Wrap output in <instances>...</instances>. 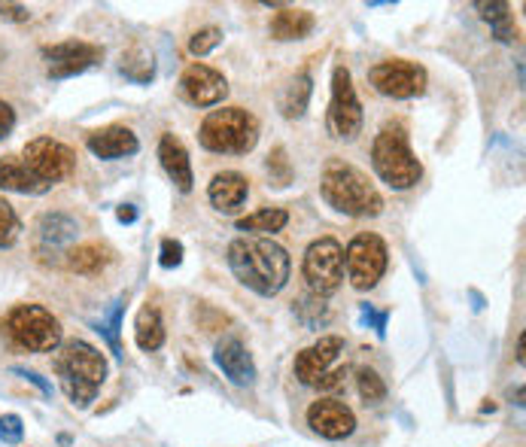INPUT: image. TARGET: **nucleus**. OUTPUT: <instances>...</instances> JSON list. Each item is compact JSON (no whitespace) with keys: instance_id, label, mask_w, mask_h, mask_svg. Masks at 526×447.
Here are the masks:
<instances>
[{"instance_id":"obj_21","label":"nucleus","mask_w":526,"mask_h":447,"mask_svg":"<svg viewBox=\"0 0 526 447\" xmlns=\"http://www.w3.org/2000/svg\"><path fill=\"white\" fill-rule=\"evenodd\" d=\"M316 28L314 13L299 10V6H281L271 19V37L290 43V40H305Z\"/></svg>"},{"instance_id":"obj_2","label":"nucleus","mask_w":526,"mask_h":447,"mask_svg":"<svg viewBox=\"0 0 526 447\" xmlns=\"http://www.w3.org/2000/svg\"><path fill=\"white\" fill-rule=\"evenodd\" d=\"M55 374H58V387L76 408H89L98 396L101 383L107 380L110 365L98 347L89 341H67L55 356Z\"/></svg>"},{"instance_id":"obj_7","label":"nucleus","mask_w":526,"mask_h":447,"mask_svg":"<svg viewBox=\"0 0 526 447\" xmlns=\"http://www.w3.org/2000/svg\"><path fill=\"white\" fill-rule=\"evenodd\" d=\"M301 274L308 281L310 295L316 299H329L341 290L344 283V246L334 237H320L305 250V262H301Z\"/></svg>"},{"instance_id":"obj_6","label":"nucleus","mask_w":526,"mask_h":447,"mask_svg":"<svg viewBox=\"0 0 526 447\" xmlns=\"http://www.w3.org/2000/svg\"><path fill=\"white\" fill-rule=\"evenodd\" d=\"M6 335L28 353H52L61 344V323L43 305H19L6 317Z\"/></svg>"},{"instance_id":"obj_30","label":"nucleus","mask_w":526,"mask_h":447,"mask_svg":"<svg viewBox=\"0 0 526 447\" xmlns=\"http://www.w3.org/2000/svg\"><path fill=\"white\" fill-rule=\"evenodd\" d=\"M119 70H122V74L129 79H134V83H149L153 74H156L153 55H147L143 49H131L129 55H122V64H119Z\"/></svg>"},{"instance_id":"obj_15","label":"nucleus","mask_w":526,"mask_h":447,"mask_svg":"<svg viewBox=\"0 0 526 447\" xmlns=\"http://www.w3.org/2000/svg\"><path fill=\"white\" fill-rule=\"evenodd\" d=\"M341 353H344V338H341V335H323L320 341H314V344L305 347L296 356L292 371H296V378L305 383V387H316V383L332 371V365L338 362Z\"/></svg>"},{"instance_id":"obj_13","label":"nucleus","mask_w":526,"mask_h":447,"mask_svg":"<svg viewBox=\"0 0 526 447\" xmlns=\"http://www.w3.org/2000/svg\"><path fill=\"white\" fill-rule=\"evenodd\" d=\"M103 58V49L94 43H83V40H65V43L43 46V61L46 74L52 79H70L76 74H85L92 64Z\"/></svg>"},{"instance_id":"obj_40","label":"nucleus","mask_w":526,"mask_h":447,"mask_svg":"<svg viewBox=\"0 0 526 447\" xmlns=\"http://www.w3.org/2000/svg\"><path fill=\"white\" fill-rule=\"evenodd\" d=\"M13 374H19V378L31 380V383H34V387H37V389H40V393H43V396H52V383L40 378L37 371H31V369H13Z\"/></svg>"},{"instance_id":"obj_19","label":"nucleus","mask_w":526,"mask_h":447,"mask_svg":"<svg viewBox=\"0 0 526 447\" xmlns=\"http://www.w3.org/2000/svg\"><path fill=\"white\" fill-rule=\"evenodd\" d=\"M158 162H162L165 174L171 177V183L177 186L180 192H192V162H189V153L186 147H183L180 138H174V134H162V140H158Z\"/></svg>"},{"instance_id":"obj_11","label":"nucleus","mask_w":526,"mask_h":447,"mask_svg":"<svg viewBox=\"0 0 526 447\" xmlns=\"http://www.w3.org/2000/svg\"><path fill=\"white\" fill-rule=\"evenodd\" d=\"M369 79H371L374 92L384 94V98L408 101V98H417V94L426 92V79L429 76L417 61L389 58V61L374 64V67L369 70Z\"/></svg>"},{"instance_id":"obj_14","label":"nucleus","mask_w":526,"mask_h":447,"mask_svg":"<svg viewBox=\"0 0 526 447\" xmlns=\"http://www.w3.org/2000/svg\"><path fill=\"white\" fill-rule=\"evenodd\" d=\"M180 94L186 98L192 107H217V103L226 101L228 94V79L213 70L210 64H189L180 76Z\"/></svg>"},{"instance_id":"obj_20","label":"nucleus","mask_w":526,"mask_h":447,"mask_svg":"<svg viewBox=\"0 0 526 447\" xmlns=\"http://www.w3.org/2000/svg\"><path fill=\"white\" fill-rule=\"evenodd\" d=\"M246 195H250V180L237 171H222L207 186V198L219 213H235L237 207H244Z\"/></svg>"},{"instance_id":"obj_34","label":"nucleus","mask_w":526,"mask_h":447,"mask_svg":"<svg viewBox=\"0 0 526 447\" xmlns=\"http://www.w3.org/2000/svg\"><path fill=\"white\" fill-rule=\"evenodd\" d=\"M296 314L301 317V323L310 326V329H314L316 323H323V319L329 317V314H325V301L316 299V295H305V299H299Z\"/></svg>"},{"instance_id":"obj_42","label":"nucleus","mask_w":526,"mask_h":447,"mask_svg":"<svg viewBox=\"0 0 526 447\" xmlns=\"http://www.w3.org/2000/svg\"><path fill=\"white\" fill-rule=\"evenodd\" d=\"M116 219L122 222V226H131V222H138V210H134V204H119Z\"/></svg>"},{"instance_id":"obj_43","label":"nucleus","mask_w":526,"mask_h":447,"mask_svg":"<svg viewBox=\"0 0 526 447\" xmlns=\"http://www.w3.org/2000/svg\"><path fill=\"white\" fill-rule=\"evenodd\" d=\"M523 344H526V338H523V332L517 335V362L523 365Z\"/></svg>"},{"instance_id":"obj_5","label":"nucleus","mask_w":526,"mask_h":447,"mask_svg":"<svg viewBox=\"0 0 526 447\" xmlns=\"http://www.w3.org/2000/svg\"><path fill=\"white\" fill-rule=\"evenodd\" d=\"M198 140L210 153L246 156L259 143V119L244 107L213 110L198 128Z\"/></svg>"},{"instance_id":"obj_3","label":"nucleus","mask_w":526,"mask_h":447,"mask_svg":"<svg viewBox=\"0 0 526 447\" xmlns=\"http://www.w3.org/2000/svg\"><path fill=\"white\" fill-rule=\"evenodd\" d=\"M371 165H374V174H378L389 189L405 192V189L417 186L420 177H423V165L414 156L405 122L396 119V122H387L380 128L378 138L371 143Z\"/></svg>"},{"instance_id":"obj_17","label":"nucleus","mask_w":526,"mask_h":447,"mask_svg":"<svg viewBox=\"0 0 526 447\" xmlns=\"http://www.w3.org/2000/svg\"><path fill=\"white\" fill-rule=\"evenodd\" d=\"M213 362L217 369L226 374L228 383L235 387H253L256 383V362H253V353L246 350V344L235 335H226L219 341L217 350H213Z\"/></svg>"},{"instance_id":"obj_23","label":"nucleus","mask_w":526,"mask_h":447,"mask_svg":"<svg viewBox=\"0 0 526 447\" xmlns=\"http://www.w3.org/2000/svg\"><path fill=\"white\" fill-rule=\"evenodd\" d=\"M310 94H314V79H310L308 70H301V74H296L283 85L281 101H277L281 103V113L286 119H301L310 107Z\"/></svg>"},{"instance_id":"obj_27","label":"nucleus","mask_w":526,"mask_h":447,"mask_svg":"<svg viewBox=\"0 0 526 447\" xmlns=\"http://www.w3.org/2000/svg\"><path fill=\"white\" fill-rule=\"evenodd\" d=\"M290 222V213L283 207H262V210L250 213V217L237 219V228L241 231H259V235H277V231L286 228Z\"/></svg>"},{"instance_id":"obj_1","label":"nucleus","mask_w":526,"mask_h":447,"mask_svg":"<svg viewBox=\"0 0 526 447\" xmlns=\"http://www.w3.org/2000/svg\"><path fill=\"white\" fill-rule=\"evenodd\" d=\"M228 268L237 283L271 299L290 283L292 262L290 253L271 237H237L228 244Z\"/></svg>"},{"instance_id":"obj_18","label":"nucleus","mask_w":526,"mask_h":447,"mask_svg":"<svg viewBox=\"0 0 526 447\" xmlns=\"http://www.w3.org/2000/svg\"><path fill=\"white\" fill-rule=\"evenodd\" d=\"M85 147H89L92 156L103 158V162H113V158H129L140 149V140L131 128L125 125H107L101 131H92L85 138Z\"/></svg>"},{"instance_id":"obj_9","label":"nucleus","mask_w":526,"mask_h":447,"mask_svg":"<svg viewBox=\"0 0 526 447\" xmlns=\"http://www.w3.org/2000/svg\"><path fill=\"white\" fill-rule=\"evenodd\" d=\"M325 128L338 140H353L362 131V103L356 98L353 76L344 64L332 70V98L329 113H325Z\"/></svg>"},{"instance_id":"obj_10","label":"nucleus","mask_w":526,"mask_h":447,"mask_svg":"<svg viewBox=\"0 0 526 447\" xmlns=\"http://www.w3.org/2000/svg\"><path fill=\"white\" fill-rule=\"evenodd\" d=\"M22 162L34 177L43 183L46 189H52L55 183L67 180L76 167V156L67 143L55 140V138H34L22 149Z\"/></svg>"},{"instance_id":"obj_35","label":"nucleus","mask_w":526,"mask_h":447,"mask_svg":"<svg viewBox=\"0 0 526 447\" xmlns=\"http://www.w3.org/2000/svg\"><path fill=\"white\" fill-rule=\"evenodd\" d=\"M387 319H389L387 310H374V305H369V301L360 305V323L374 329L378 338H387Z\"/></svg>"},{"instance_id":"obj_12","label":"nucleus","mask_w":526,"mask_h":447,"mask_svg":"<svg viewBox=\"0 0 526 447\" xmlns=\"http://www.w3.org/2000/svg\"><path fill=\"white\" fill-rule=\"evenodd\" d=\"M79 235V222L67 213H43L34 226V253L46 265H61Z\"/></svg>"},{"instance_id":"obj_26","label":"nucleus","mask_w":526,"mask_h":447,"mask_svg":"<svg viewBox=\"0 0 526 447\" xmlns=\"http://www.w3.org/2000/svg\"><path fill=\"white\" fill-rule=\"evenodd\" d=\"M475 10L481 13V19L493 28V34H496L499 43H514L517 28L512 22V13H508L512 6L502 4V0H493V4H475Z\"/></svg>"},{"instance_id":"obj_22","label":"nucleus","mask_w":526,"mask_h":447,"mask_svg":"<svg viewBox=\"0 0 526 447\" xmlns=\"http://www.w3.org/2000/svg\"><path fill=\"white\" fill-rule=\"evenodd\" d=\"M0 189L19 192V195H43V192H49L43 183L34 177V174L28 171L25 162H22L19 156L0 158Z\"/></svg>"},{"instance_id":"obj_24","label":"nucleus","mask_w":526,"mask_h":447,"mask_svg":"<svg viewBox=\"0 0 526 447\" xmlns=\"http://www.w3.org/2000/svg\"><path fill=\"white\" fill-rule=\"evenodd\" d=\"M134 341L140 350L153 353L165 344V323H162V310L156 305H143L138 319H134Z\"/></svg>"},{"instance_id":"obj_8","label":"nucleus","mask_w":526,"mask_h":447,"mask_svg":"<svg viewBox=\"0 0 526 447\" xmlns=\"http://www.w3.org/2000/svg\"><path fill=\"white\" fill-rule=\"evenodd\" d=\"M387 265H389L387 244L378 235H371V231H362V235H356L347 244L344 271H347V281L353 283V290L360 292L374 290L380 277L387 274Z\"/></svg>"},{"instance_id":"obj_31","label":"nucleus","mask_w":526,"mask_h":447,"mask_svg":"<svg viewBox=\"0 0 526 447\" xmlns=\"http://www.w3.org/2000/svg\"><path fill=\"white\" fill-rule=\"evenodd\" d=\"M265 171H268V177L274 186H290L292 183V165H290V158H286V149L283 147H274L268 153L265 158Z\"/></svg>"},{"instance_id":"obj_32","label":"nucleus","mask_w":526,"mask_h":447,"mask_svg":"<svg viewBox=\"0 0 526 447\" xmlns=\"http://www.w3.org/2000/svg\"><path fill=\"white\" fill-rule=\"evenodd\" d=\"M22 237V219L10 201H0V246H13Z\"/></svg>"},{"instance_id":"obj_36","label":"nucleus","mask_w":526,"mask_h":447,"mask_svg":"<svg viewBox=\"0 0 526 447\" xmlns=\"http://www.w3.org/2000/svg\"><path fill=\"white\" fill-rule=\"evenodd\" d=\"M22 435H25V426H22L19 414H4V417H0V442H4V444H19Z\"/></svg>"},{"instance_id":"obj_25","label":"nucleus","mask_w":526,"mask_h":447,"mask_svg":"<svg viewBox=\"0 0 526 447\" xmlns=\"http://www.w3.org/2000/svg\"><path fill=\"white\" fill-rule=\"evenodd\" d=\"M107 262H110V253L103 250L101 244L70 246L67 255H65V265L70 271H76V274H98V271L107 268Z\"/></svg>"},{"instance_id":"obj_16","label":"nucleus","mask_w":526,"mask_h":447,"mask_svg":"<svg viewBox=\"0 0 526 447\" xmlns=\"http://www.w3.org/2000/svg\"><path fill=\"white\" fill-rule=\"evenodd\" d=\"M308 426L320 438L329 442H344L356 433V414L347 408L341 398H316L308 408Z\"/></svg>"},{"instance_id":"obj_33","label":"nucleus","mask_w":526,"mask_h":447,"mask_svg":"<svg viewBox=\"0 0 526 447\" xmlns=\"http://www.w3.org/2000/svg\"><path fill=\"white\" fill-rule=\"evenodd\" d=\"M219 43H222V28L207 25L192 34V40H189V52H192L195 58H204V55H210Z\"/></svg>"},{"instance_id":"obj_29","label":"nucleus","mask_w":526,"mask_h":447,"mask_svg":"<svg viewBox=\"0 0 526 447\" xmlns=\"http://www.w3.org/2000/svg\"><path fill=\"white\" fill-rule=\"evenodd\" d=\"M122 308H125V301L119 299L113 308L103 314L98 323H92L94 326V332H101L103 338H107V344L110 350H113V356H122V344H119V326H122Z\"/></svg>"},{"instance_id":"obj_4","label":"nucleus","mask_w":526,"mask_h":447,"mask_svg":"<svg viewBox=\"0 0 526 447\" xmlns=\"http://www.w3.org/2000/svg\"><path fill=\"white\" fill-rule=\"evenodd\" d=\"M320 192L323 201L344 217H378L384 210V198L374 189V183H369L362 171L344 162H332L325 167Z\"/></svg>"},{"instance_id":"obj_41","label":"nucleus","mask_w":526,"mask_h":447,"mask_svg":"<svg viewBox=\"0 0 526 447\" xmlns=\"http://www.w3.org/2000/svg\"><path fill=\"white\" fill-rule=\"evenodd\" d=\"M344 378H347V365H338V369H332L320 383H316V387L320 389H338L341 383H344Z\"/></svg>"},{"instance_id":"obj_38","label":"nucleus","mask_w":526,"mask_h":447,"mask_svg":"<svg viewBox=\"0 0 526 447\" xmlns=\"http://www.w3.org/2000/svg\"><path fill=\"white\" fill-rule=\"evenodd\" d=\"M0 19L6 22H28L31 19V10L22 4H0Z\"/></svg>"},{"instance_id":"obj_28","label":"nucleus","mask_w":526,"mask_h":447,"mask_svg":"<svg viewBox=\"0 0 526 447\" xmlns=\"http://www.w3.org/2000/svg\"><path fill=\"white\" fill-rule=\"evenodd\" d=\"M356 387H360V396L365 405H380L387 398V383L380 378L378 371L369 369V365H362V369H356Z\"/></svg>"},{"instance_id":"obj_39","label":"nucleus","mask_w":526,"mask_h":447,"mask_svg":"<svg viewBox=\"0 0 526 447\" xmlns=\"http://www.w3.org/2000/svg\"><path fill=\"white\" fill-rule=\"evenodd\" d=\"M13 128H15V110L6 101H0V140L10 138Z\"/></svg>"},{"instance_id":"obj_37","label":"nucleus","mask_w":526,"mask_h":447,"mask_svg":"<svg viewBox=\"0 0 526 447\" xmlns=\"http://www.w3.org/2000/svg\"><path fill=\"white\" fill-rule=\"evenodd\" d=\"M158 265L162 268H180L183 265V244L174 241V237H165L162 253H158Z\"/></svg>"}]
</instances>
